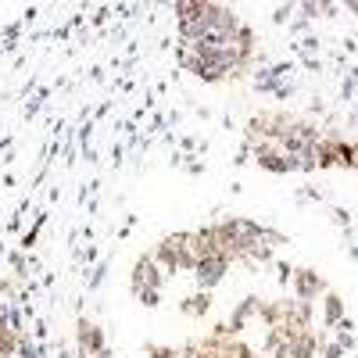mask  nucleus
I'll return each instance as SVG.
<instances>
[{
    "mask_svg": "<svg viewBox=\"0 0 358 358\" xmlns=\"http://www.w3.org/2000/svg\"><path fill=\"white\" fill-rule=\"evenodd\" d=\"M155 262H162L169 273H194V251H190V233H176V236H165L158 244V251L151 255Z\"/></svg>",
    "mask_w": 358,
    "mask_h": 358,
    "instance_id": "f257e3e1",
    "label": "nucleus"
},
{
    "mask_svg": "<svg viewBox=\"0 0 358 358\" xmlns=\"http://www.w3.org/2000/svg\"><path fill=\"white\" fill-rule=\"evenodd\" d=\"M229 258L226 255H208V258H201L197 265H194V276H197V283H201V290H212V287H219L222 283V276L229 273Z\"/></svg>",
    "mask_w": 358,
    "mask_h": 358,
    "instance_id": "f03ea898",
    "label": "nucleus"
},
{
    "mask_svg": "<svg viewBox=\"0 0 358 358\" xmlns=\"http://www.w3.org/2000/svg\"><path fill=\"white\" fill-rule=\"evenodd\" d=\"M290 283H294V294H297V301H305V305H312L319 294H326V280H322V276L315 273V268H294Z\"/></svg>",
    "mask_w": 358,
    "mask_h": 358,
    "instance_id": "7ed1b4c3",
    "label": "nucleus"
},
{
    "mask_svg": "<svg viewBox=\"0 0 358 358\" xmlns=\"http://www.w3.org/2000/svg\"><path fill=\"white\" fill-rule=\"evenodd\" d=\"M158 287H162V268H158V262L151 255H143L136 262V268H133V294L140 297V294L158 290Z\"/></svg>",
    "mask_w": 358,
    "mask_h": 358,
    "instance_id": "20e7f679",
    "label": "nucleus"
},
{
    "mask_svg": "<svg viewBox=\"0 0 358 358\" xmlns=\"http://www.w3.org/2000/svg\"><path fill=\"white\" fill-rule=\"evenodd\" d=\"M79 351H83V358H101V355H108V351H104V334H101L90 319H79Z\"/></svg>",
    "mask_w": 358,
    "mask_h": 358,
    "instance_id": "39448f33",
    "label": "nucleus"
},
{
    "mask_svg": "<svg viewBox=\"0 0 358 358\" xmlns=\"http://www.w3.org/2000/svg\"><path fill=\"white\" fill-rule=\"evenodd\" d=\"M255 158H258V165H262V169L276 172V176L290 172V162H287V155L280 151L276 143H255Z\"/></svg>",
    "mask_w": 358,
    "mask_h": 358,
    "instance_id": "423d86ee",
    "label": "nucleus"
},
{
    "mask_svg": "<svg viewBox=\"0 0 358 358\" xmlns=\"http://www.w3.org/2000/svg\"><path fill=\"white\" fill-rule=\"evenodd\" d=\"M315 348H319V337L312 330H305L294 341H287V358H315Z\"/></svg>",
    "mask_w": 358,
    "mask_h": 358,
    "instance_id": "0eeeda50",
    "label": "nucleus"
},
{
    "mask_svg": "<svg viewBox=\"0 0 358 358\" xmlns=\"http://www.w3.org/2000/svg\"><path fill=\"white\" fill-rule=\"evenodd\" d=\"M322 322L330 326V330L344 322V301H341L337 294H326V297H322Z\"/></svg>",
    "mask_w": 358,
    "mask_h": 358,
    "instance_id": "6e6552de",
    "label": "nucleus"
},
{
    "mask_svg": "<svg viewBox=\"0 0 358 358\" xmlns=\"http://www.w3.org/2000/svg\"><path fill=\"white\" fill-rule=\"evenodd\" d=\"M337 165H344V169H358V143L337 140Z\"/></svg>",
    "mask_w": 358,
    "mask_h": 358,
    "instance_id": "1a4fd4ad",
    "label": "nucleus"
},
{
    "mask_svg": "<svg viewBox=\"0 0 358 358\" xmlns=\"http://www.w3.org/2000/svg\"><path fill=\"white\" fill-rule=\"evenodd\" d=\"M255 312H258V297H248V301H244L241 308L233 312V330H229V334H236V330H244V322H248V319H251Z\"/></svg>",
    "mask_w": 358,
    "mask_h": 358,
    "instance_id": "9d476101",
    "label": "nucleus"
},
{
    "mask_svg": "<svg viewBox=\"0 0 358 358\" xmlns=\"http://www.w3.org/2000/svg\"><path fill=\"white\" fill-rule=\"evenodd\" d=\"M208 305H212V297H208V290H201L197 297H190V301L183 305L190 315H201V312H208Z\"/></svg>",
    "mask_w": 358,
    "mask_h": 358,
    "instance_id": "9b49d317",
    "label": "nucleus"
},
{
    "mask_svg": "<svg viewBox=\"0 0 358 358\" xmlns=\"http://www.w3.org/2000/svg\"><path fill=\"white\" fill-rule=\"evenodd\" d=\"M322 355H326V358H341V355H344V348L334 341V344H326V348H322Z\"/></svg>",
    "mask_w": 358,
    "mask_h": 358,
    "instance_id": "f8f14e48",
    "label": "nucleus"
},
{
    "mask_svg": "<svg viewBox=\"0 0 358 358\" xmlns=\"http://www.w3.org/2000/svg\"><path fill=\"white\" fill-rule=\"evenodd\" d=\"M348 11H355V15H358V0H355V4H348Z\"/></svg>",
    "mask_w": 358,
    "mask_h": 358,
    "instance_id": "ddd939ff",
    "label": "nucleus"
},
{
    "mask_svg": "<svg viewBox=\"0 0 358 358\" xmlns=\"http://www.w3.org/2000/svg\"><path fill=\"white\" fill-rule=\"evenodd\" d=\"M101 358H108V355H101Z\"/></svg>",
    "mask_w": 358,
    "mask_h": 358,
    "instance_id": "4468645a",
    "label": "nucleus"
}]
</instances>
